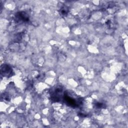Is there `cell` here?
Masks as SVG:
<instances>
[{"label":"cell","instance_id":"6da1fadb","mask_svg":"<svg viewBox=\"0 0 128 128\" xmlns=\"http://www.w3.org/2000/svg\"><path fill=\"white\" fill-rule=\"evenodd\" d=\"M16 18H18L20 20H22L24 22H26V21H28V15L24 13V12H20V13H18L16 14Z\"/></svg>","mask_w":128,"mask_h":128},{"label":"cell","instance_id":"7a4b0ae2","mask_svg":"<svg viewBox=\"0 0 128 128\" xmlns=\"http://www.w3.org/2000/svg\"><path fill=\"white\" fill-rule=\"evenodd\" d=\"M4 72V75L10 76L12 74V69L7 65H4L3 68H2V72Z\"/></svg>","mask_w":128,"mask_h":128},{"label":"cell","instance_id":"3957f363","mask_svg":"<svg viewBox=\"0 0 128 128\" xmlns=\"http://www.w3.org/2000/svg\"><path fill=\"white\" fill-rule=\"evenodd\" d=\"M96 106L98 108H102L103 106H104V104L102 103H97L96 104Z\"/></svg>","mask_w":128,"mask_h":128}]
</instances>
